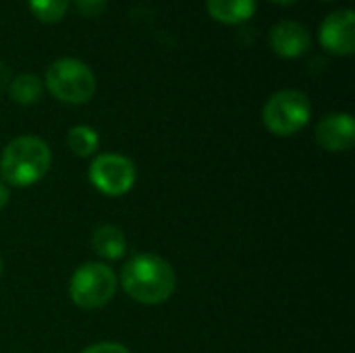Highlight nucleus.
<instances>
[{
  "label": "nucleus",
  "mask_w": 355,
  "mask_h": 353,
  "mask_svg": "<svg viewBox=\"0 0 355 353\" xmlns=\"http://www.w3.org/2000/svg\"><path fill=\"white\" fill-rule=\"evenodd\" d=\"M92 250L102 260H121L127 254L125 233L114 225H102L92 235Z\"/></svg>",
  "instance_id": "9b49d317"
},
{
  "label": "nucleus",
  "mask_w": 355,
  "mask_h": 353,
  "mask_svg": "<svg viewBox=\"0 0 355 353\" xmlns=\"http://www.w3.org/2000/svg\"><path fill=\"white\" fill-rule=\"evenodd\" d=\"M106 2L108 0H75V6L83 17H98L104 12Z\"/></svg>",
  "instance_id": "2eb2a0df"
},
{
  "label": "nucleus",
  "mask_w": 355,
  "mask_h": 353,
  "mask_svg": "<svg viewBox=\"0 0 355 353\" xmlns=\"http://www.w3.org/2000/svg\"><path fill=\"white\" fill-rule=\"evenodd\" d=\"M210 17L225 25H239L256 15L258 0H206Z\"/></svg>",
  "instance_id": "9d476101"
},
{
  "label": "nucleus",
  "mask_w": 355,
  "mask_h": 353,
  "mask_svg": "<svg viewBox=\"0 0 355 353\" xmlns=\"http://www.w3.org/2000/svg\"><path fill=\"white\" fill-rule=\"evenodd\" d=\"M42 92H44V83L40 81L37 75L33 73H21L12 79L10 87H8V94L10 98L21 104V106H29V104H35L40 98H42Z\"/></svg>",
  "instance_id": "f8f14e48"
},
{
  "label": "nucleus",
  "mask_w": 355,
  "mask_h": 353,
  "mask_svg": "<svg viewBox=\"0 0 355 353\" xmlns=\"http://www.w3.org/2000/svg\"><path fill=\"white\" fill-rule=\"evenodd\" d=\"M324 2H331V0H324Z\"/></svg>",
  "instance_id": "aec40b11"
},
{
  "label": "nucleus",
  "mask_w": 355,
  "mask_h": 353,
  "mask_svg": "<svg viewBox=\"0 0 355 353\" xmlns=\"http://www.w3.org/2000/svg\"><path fill=\"white\" fill-rule=\"evenodd\" d=\"M268 44L281 58H300L310 50L312 35L300 21H281L270 29Z\"/></svg>",
  "instance_id": "1a4fd4ad"
},
{
  "label": "nucleus",
  "mask_w": 355,
  "mask_h": 353,
  "mask_svg": "<svg viewBox=\"0 0 355 353\" xmlns=\"http://www.w3.org/2000/svg\"><path fill=\"white\" fill-rule=\"evenodd\" d=\"M67 144L71 148V152L79 158H89L92 154H96L98 146H100V135L96 129L87 127V125H77L73 129H69L67 133Z\"/></svg>",
  "instance_id": "ddd939ff"
},
{
  "label": "nucleus",
  "mask_w": 355,
  "mask_h": 353,
  "mask_svg": "<svg viewBox=\"0 0 355 353\" xmlns=\"http://www.w3.org/2000/svg\"><path fill=\"white\" fill-rule=\"evenodd\" d=\"M87 177L100 193L119 198L133 189L137 181V169L127 156L100 154L92 160Z\"/></svg>",
  "instance_id": "423d86ee"
},
{
  "label": "nucleus",
  "mask_w": 355,
  "mask_h": 353,
  "mask_svg": "<svg viewBox=\"0 0 355 353\" xmlns=\"http://www.w3.org/2000/svg\"><path fill=\"white\" fill-rule=\"evenodd\" d=\"M312 117L310 98L300 89H281L268 98L262 110L264 127L279 135L289 137L300 133Z\"/></svg>",
  "instance_id": "20e7f679"
},
{
  "label": "nucleus",
  "mask_w": 355,
  "mask_h": 353,
  "mask_svg": "<svg viewBox=\"0 0 355 353\" xmlns=\"http://www.w3.org/2000/svg\"><path fill=\"white\" fill-rule=\"evenodd\" d=\"M322 48L335 56H352L355 52V17L352 8H339L324 17L318 29Z\"/></svg>",
  "instance_id": "0eeeda50"
},
{
  "label": "nucleus",
  "mask_w": 355,
  "mask_h": 353,
  "mask_svg": "<svg viewBox=\"0 0 355 353\" xmlns=\"http://www.w3.org/2000/svg\"><path fill=\"white\" fill-rule=\"evenodd\" d=\"M8 198H10V193H8V187L0 181V210L8 204Z\"/></svg>",
  "instance_id": "f3484780"
},
{
  "label": "nucleus",
  "mask_w": 355,
  "mask_h": 353,
  "mask_svg": "<svg viewBox=\"0 0 355 353\" xmlns=\"http://www.w3.org/2000/svg\"><path fill=\"white\" fill-rule=\"evenodd\" d=\"M0 275H2V260H0Z\"/></svg>",
  "instance_id": "6ab92c4d"
},
{
  "label": "nucleus",
  "mask_w": 355,
  "mask_h": 353,
  "mask_svg": "<svg viewBox=\"0 0 355 353\" xmlns=\"http://www.w3.org/2000/svg\"><path fill=\"white\" fill-rule=\"evenodd\" d=\"M81 353H129V350L121 343H96L85 347Z\"/></svg>",
  "instance_id": "dca6fc26"
},
{
  "label": "nucleus",
  "mask_w": 355,
  "mask_h": 353,
  "mask_svg": "<svg viewBox=\"0 0 355 353\" xmlns=\"http://www.w3.org/2000/svg\"><path fill=\"white\" fill-rule=\"evenodd\" d=\"M123 291L137 304H164L177 289L173 266L156 254H137L125 262L121 270Z\"/></svg>",
  "instance_id": "f257e3e1"
},
{
  "label": "nucleus",
  "mask_w": 355,
  "mask_h": 353,
  "mask_svg": "<svg viewBox=\"0 0 355 353\" xmlns=\"http://www.w3.org/2000/svg\"><path fill=\"white\" fill-rule=\"evenodd\" d=\"M116 287L119 281L112 268L102 262H85L71 277L69 298L83 310H98L114 298Z\"/></svg>",
  "instance_id": "39448f33"
},
{
  "label": "nucleus",
  "mask_w": 355,
  "mask_h": 353,
  "mask_svg": "<svg viewBox=\"0 0 355 353\" xmlns=\"http://www.w3.org/2000/svg\"><path fill=\"white\" fill-rule=\"evenodd\" d=\"M52 164L48 144L33 135L15 137L0 154V181L12 187H29L46 177Z\"/></svg>",
  "instance_id": "f03ea898"
},
{
  "label": "nucleus",
  "mask_w": 355,
  "mask_h": 353,
  "mask_svg": "<svg viewBox=\"0 0 355 353\" xmlns=\"http://www.w3.org/2000/svg\"><path fill=\"white\" fill-rule=\"evenodd\" d=\"M316 141L329 152H347L355 146V121L347 112L324 117L316 125Z\"/></svg>",
  "instance_id": "6e6552de"
},
{
  "label": "nucleus",
  "mask_w": 355,
  "mask_h": 353,
  "mask_svg": "<svg viewBox=\"0 0 355 353\" xmlns=\"http://www.w3.org/2000/svg\"><path fill=\"white\" fill-rule=\"evenodd\" d=\"M71 0H29L33 17L42 23H56L69 10Z\"/></svg>",
  "instance_id": "4468645a"
},
{
  "label": "nucleus",
  "mask_w": 355,
  "mask_h": 353,
  "mask_svg": "<svg viewBox=\"0 0 355 353\" xmlns=\"http://www.w3.org/2000/svg\"><path fill=\"white\" fill-rule=\"evenodd\" d=\"M48 92L64 104H85L96 94V75L79 58H58L46 71Z\"/></svg>",
  "instance_id": "7ed1b4c3"
},
{
  "label": "nucleus",
  "mask_w": 355,
  "mask_h": 353,
  "mask_svg": "<svg viewBox=\"0 0 355 353\" xmlns=\"http://www.w3.org/2000/svg\"><path fill=\"white\" fill-rule=\"evenodd\" d=\"M270 2L281 4V6H287V4H293V2H297V0H270Z\"/></svg>",
  "instance_id": "a211bd4d"
}]
</instances>
